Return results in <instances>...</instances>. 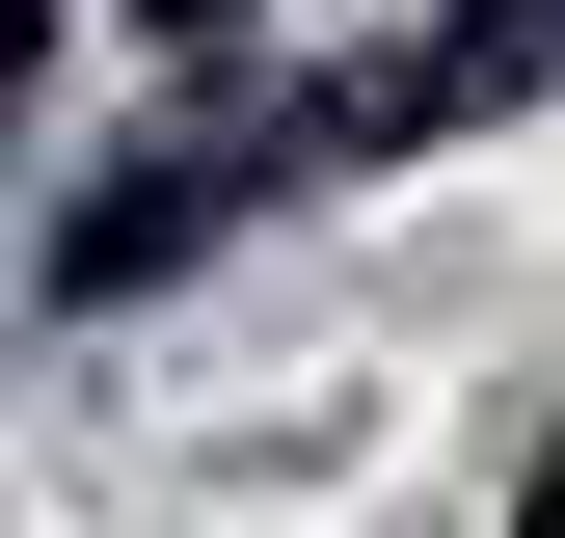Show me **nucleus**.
<instances>
[{"label": "nucleus", "mask_w": 565, "mask_h": 538, "mask_svg": "<svg viewBox=\"0 0 565 538\" xmlns=\"http://www.w3.org/2000/svg\"><path fill=\"white\" fill-rule=\"evenodd\" d=\"M162 28H243V0H162Z\"/></svg>", "instance_id": "nucleus-4"}, {"label": "nucleus", "mask_w": 565, "mask_h": 538, "mask_svg": "<svg viewBox=\"0 0 565 538\" xmlns=\"http://www.w3.org/2000/svg\"><path fill=\"white\" fill-rule=\"evenodd\" d=\"M243 189H269V162H135V189H108V216H82V243H54V297H135V269H189V243H216V216H243Z\"/></svg>", "instance_id": "nucleus-2"}, {"label": "nucleus", "mask_w": 565, "mask_h": 538, "mask_svg": "<svg viewBox=\"0 0 565 538\" xmlns=\"http://www.w3.org/2000/svg\"><path fill=\"white\" fill-rule=\"evenodd\" d=\"M28 54H54V0H0V108H28Z\"/></svg>", "instance_id": "nucleus-3"}, {"label": "nucleus", "mask_w": 565, "mask_h": 538, "mask_svg": "<svg viewBox=\"0 0 565 538\" xmlns=\"http://www.w3.org/2000/svg\"><path fill=\"white\" fill-rule=\"evenodd\" d=\"M484 108H539V0H458V28H404L377 82H323V108H297V162H404V134H484Z\"/></svg>", "instance_id": "nucleus-1"}]
</instances>
